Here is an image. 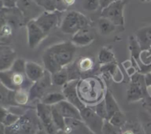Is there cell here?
I'll list each match as a JSON object with an SVG mask.
<instances>
[{
    "label": "cell",
    "mask_w": 151,
    "mask_h": 134,
    "mask_svg": "<svg viewBox=\"0 0 151 134\" xmlns=\"http://www.w3.org/2000/svg\"><path fill=\"white\" fill-rule=\"evenodd\" d=\"M91 134H95V133H91Z\"/></svg>",
    "instance_id": "obj_45"
},
{
    "label": "cell",
    "mask_w": 151,
    "mask_h": 134,
    "mask_svg": "<svg viewBox=\"0 0 151 134\" xmlns=\"http://www.w3.org/2000/svg\"><path fill=\"white\" fill-rule=\"evenodd\" d=\"M46 69L33 61H27L25 67V75L29 80L35 82L44 77Z\"/></svg>",
    "instance_id": "obj_18"
},
{
    "label": "cell",
    "mask_w": 151,
    "mask_h": 134,
    "mask_svg": "<svg viewBox=\"0 0 151 134\" xmlns=\"http://www.w3.org/2000/svg\"><path fill=\"white\" fill-rule=\"evenodd\" d=\"M122 134H136V133L134 132V131L131 130H127L122 132Z\"/></svg>",
    "instance_id": "obj_41"
},
{
    "label": "cell",
    "mask_w": 151,
    "mask_h": 134,
    "mask_svg": "<svg viewBox=\"0 0 151 134\" xmlns=\"http://www.w3.org/2000/svg\"><path fill=\"white\" fill-rule=\"evenodd\" d=\"M150 49H151V47H150Z\"/></svg>",
    "instance_id": "obj_46"
},
{
    "label": "cell",
    "mask_w": 151,
    "mask_h": 134,
    "mask_svg": "<svg viewBox=\"0 0 151 134\" xmlns=\"http://www.w3.org/2000/svg\"><path fill=\"white\" fill-rule=\"evenodd\" d=\"M121 128L114 126L108 120H105L104 125L103 127L102 134H122Z\"/></svg>",
    "instance_id": "obj_32"
},
{
    "label": "cell",
    "mask_w": 151,
    "mask_h": 134,
    "mask_svg": "<svg viewBox=\"0 0 151 134\" xmlns=\"http://www.w3.org/2000/svg\"><path fill=\"white\" fill-rule=\"evenodd\" d=\"M108 121L114 126L122 128L126 123V118L122 110H119L115 113Z\"/></svg>",
    "instance_id": "obj_29"
},
{
    "label": "cell",
    "mask_w": 151,
    "mask_h": 134,
    "mask_svg": "<svg viewBox=\"0 0 151 134\" xmlns=\"http://www.w3.org/2000/svg\"><path fill=\"white\" fill-rule=\"evenodd\" d=\"M18 0H1V8H16Z\"/></svg>",
    "instance_id": "obj_36"
},
{
    "label": "cell",
    "mask_w": 151,
    "mask_h": 134,
    "mask_svg": "<svg viewBox=\"0 0 151 134\" xmlns=\"http://www.w3.org/2000/svg\"><path fill=\"white\" fill-rule=\"evenodd\" d=\"M35 111L41 127L45 130L46 132L48 134H58L60 130L53 122L51 106L38 102L36 105Z\"/></svg>",
    "instance_id": "obj_8"
},
{
    "label": "cell",
    "mask_w": 151,
    "mask_h": 134,
    "mask_svg": "<svg viewBox=\"0 0 151 134\" xmlns=\"http://www.w3.org/2000/svg\"><path fill=\"white\" fill-rule=\"evenodd\" d=\"M141 125L145 134H151V115L147 112H146L145 114H142Z\"/></svg>",
    "instance_id": "obj_33"
},
{
    "label": "cell",
    "mask_w": 151,
    "mask_h": 134,
    "mask_svg": "<svg viewBox=\"0 0 151 134\" xmlns=\"http://www.w3.org/2000/svg\"><path fill=\"white\" fill-rule=\"evenodd\" d=\"M103 99H104L105 102H106V108H107L109 119L115 113H116V112L119 111L121 110L119 107V105L117 104L116 100L114 97L113 94H112V93L109 90H107L105 92V95L103 97Z\"/></svg>",
    "instance_id": "obj_22"
},
{
    "label": "cell",
    "mask_w": 151,
    "mask_h": 134,
    "mask_svg": "<svg viewBox=\"0 0 151 134\" xmlns=\"http://www.w3.org/2000/svg\"><path fill=\"white\" fill-rule=\"evenodd\" d=\"M35 134H48V133L46 132V130L42 128V127H41V128H40L39 129L36 131Z\"/></svg>",
    "instance_id": "obj_38"
},
{
    "label": "cell",
    "mask_w": 151,
    "mask_h": 134,
    "mask_svg": "<svg viewBox=\"0 0 151 134\" xmlns=\"http://www.w3.org/2000/svg\"><path fill=\"white\" fill-rule=\"evenodd\" d=\"M51 108L53 122L59 130L63 131L65 128V118L62 116L56 105L51 106Z\"/></svg>",
    "instance_id": "obj_28"
},
{
    "label": "cell",
    "mask_w": 151,
    "mask_h": 134,
    "mask_svg": "<svg viewBox=\"0 0 151 134\" xmlns=\"http://www.w3.org/2000/svg\"><path fill=\"white\" fill-rule=\"evenodd\" d=\"M52 75L46 70L44 77L37 82H34L29 90V101H32L36 99H41L46 95V91L52 85Z\"/></svg>",
    "instance_id": "obj_10"
},
{
    "label": "cell",
    "mask_w": 151,
    "mask_h": 134,
    "mask_svg": "<svg viewBox=\"0 0 151 134\" xmlns=\"http://www.w3.org/2000/svg\"><path fill=\"white\" fill-rule=\"evenodd\" d=\"M0 131H1V134H6L5 133V126L2 124L0 125Z\"/></svg>",
    "instance_id": "obj_40"
},
{
    "label": "cell",
    "mask_w": 151,
    "mask_h": 134,
    "mask_svg": "<svg viewBox=\"0 0 151 134\" xmlns=\"http://www.w3.org/2000/svg\"><path fill=\"white\" fill-rule=\"evenodd\" d=\"M21 115L12 113L7 110V107L1 106V124L5 127H10L14 125L19 119Z\"/></svg>",
    "instance_id": "obj_24"
},
{
    "label": "cell",
    "mask_w": 151,
    "mask_h": 134,
    "mask_svg": "<svg viewBox=\"0 0 151 134\" xmlns=\"http://www.w3.org/2000/svg\"><path fill=\"white\" fill-rule=\"evenodd\" d=\"M83 7L86 11H95L100 7V0H83Z\"/></svg>",
    "instance_id": "obj_34"
},
{
    "label": "cell",
    "mask_w": 151,
    "mask_h": 134,
    "mask_svg": "<svg viewBox=\"0 0 151 134\" xmlns=\"http://www.w3.org/2000/svg\"><path fill=\"white\" fill-rule=\"evenodd\" d=\"M66 100L65 96L62 92H50L47 93L41 100V102L47 105L52 106L58 104L60 102Z\"/></svg>",
    "instance_id": "obj_25"
},
{
    "label": "cell",
    "mask_w": 151,
    "mask_h": 134,
    "mask_svg": "<svg viewBox=\"0 0 151 134\" xmlns=\"http://www.w3.org/2000/svg\"><path fill=\"white\" fill-rule=\"evenodd\" d=\"M41 126L36 111L28 110L21 115L20 119L10 127H5L6 134H35Z\"/></svg>",
    "instance_id": "obj_2"
},
{
    "label": "cell",
    "mask_w": 151,
    "mask_h": 134,
    "mask_svg": "<svg viewBox=\"0 0 151 134\" xmlns=\"http://www.w3.org/2000/svg\"><path fill=\"white\" fill-rule=\"evenodd\" d=\"M58 134H65V133L63 132V131H61V130H60V131H59L58 133Z\"/></svg>",
    "instance_id": "obj_43"
},
{
    "label": "cell",
    "mask_w": 151,
    "mask_h": 134,
    "mask_svg": "<svg viewBox=\"0 0 151 134\" xmlns=\"http://www.w3.org/2000/svg\"><path fill=\"white\" fill-rule=\"evenodd\" d=\"M146 108V110H147V113H149V114L151 115V106H150V107H145Z\"/></svg>",
    "instance_id": "obj_42"
},
{
    "label": "cell",
    "mask_w": 151,
    "mask_h": 134,
    "mask_svg": "<svg viewBox=\"0 0 151 134\" xmlns=\"http://www.w3.org/2000/svg\"><path fill=\"white\" fill-rule=\"evenodd\" d=\"M141 1H150V0H140Z\"/></svg>",
    "instance_id": "obj_44"
},
{
    "label": "cell",
    "mask_w": 151,
    "mask_h": 134,
    "mask_svg": "<svg viewBox=\"0 0 151 134\" xmlns=\"http://www.w3.org/2000/svg\"><path fill=\"white\" fill-rule=\"evenodd\" d=\"M65 134H91V130L81 119H65Z\"/></svg>",
    "instance_id": "obj_16"
},
{
    "label": "cell",
    "mask_w": 151,
    "mask_h": 134,
    "mask_svg": "<svg viewBox=\"0 0 151 134\" xmlns=\"http://www.w3.org/2000/svg\"><path fill=\"white\" fill-rule=\"evenodd\" d=\"M78 93L81 101L86 105H94L100 102L104 97L103 83L99 78L88 77L79 80Z\"/></svg>",
    "instance_id": "obj_1"
},
{
    "label": "cell",
    "mask_w": 151,
    "mask_h": 134,
    "mask_svg": "<svg viewBox=\"0 0 151 134\" xmlns=\"http://www.w3.org/2000/svg\"><path fill=\"white\" fill-rule=\"evenodd\" d=\"M34 1L44 11H58L62 13L68 8V6L63 0H34Z\"/></svg>",
    "instance_id": "obj_19"
},
{
    "label": "cell",
    "mask_w": 151,
    "mask_h": 134,
    "mask_svg": "<svg viewBox=\"0 0 151 134\" xmlns=\"http://www.w3.org/2000/svg\"><path fill=\"white\" fill-rule=\"evenodd\" d=\"M16 53L13 48L7 45L1 44L0 47V70H8L16 60Z\"/></svg>",
    "instance_id": "obj_15"
},
{
    "label": "cell",
    "mask_w": 151,
    "mask_h": 134,
    "mask_svg": "<svg viewBox=\"0 0 151 134\" xmlns=\"http://www.w3.org/2000/svg\"><path fill=\"white\" fill-rule=\"evenodd\" d=\"M26 63L25 60L22 58H17L15 62L13 63V66L10 68V70L16 72H19V73H24L25 74V67H26Z\"/></svg>",
    "instance_id": "obj_35"
},
{
    "label": "cell",
    "mask_w": 151,
    "mask_h": 134,
    "mask_svg": "<svg viewBox=\"0 0 151 134\" xmlns=\"http://www.w3.org/2000/svg\"><path fill=\"white\" fill-rule=\"evenodd\" d=\"M55 105L65 119H77L82 120L79 109L67 100H63Z\"/></svg>",
    "instance_id": "obj_17"
},
{
    "label": "cell",
    "mask_w": 151,
    "mask_h": 134,
    "mask_svg": "<svg viewBox=\"0 0 151 134\" xmlns=\"http://www.w3.org/2000/svg\"><path fill=\"white\" fill-rule=\"evenodd\" d=\"M69 81V71L66 67L63 68L58 72L52 75V84L57 86H64Z\"/></svg>",
    "instance_id": "obj_23"
},
{
    "label": "cell",
    "mask_w": 151,
    "mask_h": 134,
    "mask_svg": "<svg viewBox=\"0 0 151 134\" xmlns=\"http://www.w3.org/2000/svg\"><path fill=\"white\" fill-rule=\"evenodd\" d=\"M125 1L124 0H116L102 9L100 17L109 19L116 27H123L125 24Z\"/></svg>",
    "instance_id": "obj_7"
},
{
    "label": "cell",
    "mask_w": 151,
    "mask_h": 134,
    "mask_svg": "<svg viewBox=\"0 0 151 134\" xmlns=\"http://www.w3.org/2000/svg\"><path fill=\"white\" fill-rule=\"evenodd\" d=\"M94 110L96 113L99 115L101 118H103L104 120H109V114H108L107 108L106 106L104 99L101 100L100 102L94 105Z\"/></svg>",
    "instance_id": "obj_31"
},
{
    "label": "cell",
    "mask_w": 151,
    "mask_h": 134,
    "mask_svg": "<svg viewBox=\"0 0 151 134\" xmlns=\"http://www.w3.org/2000/svg\"><path fill=\"white\" fill-rule=\"evenodd\" d=\"M88 20L80 12H69L66 14L60 25V29L63 33L75 35L79 31L88 28Z\"/></svg>",
    "instance_id": "obj_5"
},
{
    "label": "cell",
    "mask_w": 151,
    "mask_h": 134,
    "mask_svg": "<svg viewBox=\"0 0 151 134\" xmlns=\"http://www.w3.org/2000/svg\"><path fill=\"white\" fill-rule=\"evenodd\" d=\"M63 2L65 3V4H66V5L69 7V6L72 5V4H74V2H75V0H63Z\"/></svg>",
    "instance_id": "obj_39"
},
{
    "label": "cell",
    "mask_w": 151,
    "mask_h": 134,
    "mask_svg": "<svg viewBox=\"0 0 151 134\" xmlns=\"http://www.w3.org/2000/svg\"><path fill=\"white\" fill-rule=\"evenodd\" d=\"M142 49H147L151 47V26L145 27L137 32L135 35Z\"/></svg>",
    "instance_id": "obj_21"
},
{
    "label": "cell",
    "mask_w": 151,
    "mask_h": 134,
    "mask_svg": "<svg viewBox=\"0 0 151 134\" xmlns=\"http://www.w3.org/2000/svg\"><path fill=\"white\" fill-rule=\"evenodd\" d=\"M76 66L80 72H87L92 69L94 63L90 57H83L78 60Z\"/></svg>",
    "instance_id": "obj_30"
},
{
    "label": "cell",
    "mask_w": 151,
    "mask_h": 134,
    "mask_svg": "<svg viewBox=\"0 0 151 134\" xmlns=\"http://www.w3.org/2000/svg\"><path fill=\"white\" fill-rule=\"evenodd\" d=\"M54 61L60 69L71 64L75 57L77 52L76 46L72 41L56 44L47 49Z\"/></svg>",
    "instance_id": "obj_3"
},
{
    "label": "cell",
    "mask_w": 151,
    "mask_h": 134,
    "mask_svg": "<svg viewBox=\"0 0 151 134\" xmlns=\"http://www.w3.org/2000/svg\"><path fill=\"white\" fill-rule=\"evenodd\" d=\"M94 40V37L91 33L88 28L82 29L77 32L76 34L73 35L72 38V42L75 46H80V47H84L87 46L92 43Z\"/></svg>",
    "instance_id": "obj_20"
},
{
    "label": "cell",
    "mask_w": 151,
    "mask_h": 134,
    "mask_svg": "<svg viewBox=\"0 0 151 134\" xmlns=\"http://www.w3.org/2000/svg\"><path fill=\"white\" fill-rule=\"evenodd\" d=\"M99 32L103 35H109L114 32L116 29V25L109 19L100 17L97 21Z\"/></svg>",
    "instance_id": "obj_26"
},
{
    "label": "cell",
    "mask_w": 151,
    "mask_h": 134,
    "mask_svg": "<svg viewBox=\"0 0 151 134\" xmlns=\"http://www.w3.org/2000/svg\"><path fill=\"white\" fill-rule=\"evenodd\" d=\"M98 61L100 65H106L115 63L116 58L113 52L106 47H103L98 53Z\"/></svg>",
    "instance_id": "obj_27"
},
{
    "label": "cell",
    "mask_w": 151,
    "mask_h": 134,
    "mask_svg": "<svg viewBox=\"0 0 151 134\" xmlns=\"http://www.w3.org/2000/svg\"><path fill=\"white\" fill-rule=\"evenodd\" d=\"M16 7L20 10L24 20H27V22L35 19L44 12L34 0H18Z\"/></svg>",
    "instance_id": "obj_13"
},
{
    "label": "cell",
    "mask_w": 151,
    "mask_h": 134,
    "mask_svg": "<svg viewBox=\"0 0 151 134\" xmlns=\"http://www.w3.org/2000/svg\"><path fill=\"white\" fill-rule=\"evenodd\" d=\"M79 80H70L62 87V93L65 96L66 100L76 106L81 111L86 107V105L81 101L78 93V84Z\"/></svg>",
    "instance_id": "obj_12"
},
{
    "label": "cell",
    "mask_w": 151,
    "mask_h": 134,
    "mask_svg": "<svg viewBox=\"0 0 151 134\" xmlns=\"http://www.w3.org/2000/svg\"><path fill=\"white\" fill-rule=\"evenodd\" d=\"M60 12L44 11L39 16L34 19L40 28L48 35L59 23V14Z\"/></svg>",
    "instance_id": "obj_11"
},
{
    "label": "cell",
    "mask_w": 151,
    "mask_h": 134,
    "mask_svg": "<svg viewBox=\"0 0 151 134\" xmlns=\"http://www.w3.org/2000/svg\"><path fill=\"white\" fill-rule=\"evenodd\" d=\"M147 97L145 75L136 72L131 76V82L127 90L128 102H135L145 100Z\"/></svg>",
    "instance_id": "obj_6"
},
{
    "label": "cell",
    "mask_w": 151,
    "mask_h": 134,
    "mask_svg": "<svg viewBox=\"0 0 151 134\" xmlns=\"http://www.w3.org/2000/svg\"><path fill=\"white\" fill-rule=\"evenodd\" d=\"M1 83L6 88L12 91H19V90H29L34 82L29 80L24 73L13 72L8 70L3 71L0 73Z\"/></svg>",
    "instance_id": "obj_4"
},
{
    "label": "cell",
    "mask_w": 151,
    "mask_h": 134,
    "mask_svg": "<svg viewBox=\"0 0 151 134\" xmlns=\"http://www.w3.org/2000/svg\"><path fill=\"white\" fill-rule=\"evenodd\" d=\"M81 119L91 133L102 134L105 120L95 112L94 108L86 105L81 110Z\"/></svg>",
    "instance_id": "obj_9"
},
{
    "label": "cell",
    "mask_w": 151,
    "mask_h": 134,
    "mask_svg": "<svg viewBox=\"0 0 151 134\" xmlns=\"http://www.w3.org/2000/svg\"><path fill=\"white\" fill-rule=\"evenodd\" d=\"M27 30L28 46L31 49L35 48L47 35L35 23L34 19L27 22Z\"/></svg>",
    "instance_id": "obj_14"
},
{
    "label": "cell",
    "mask_w": 151,
    "mask_h": 134,
    "mask_svg": "<svg viewBox=\"0 0 151 134\" xmlns=\"http://www.w3.org/2000/svg\"><path fill=\"white\" fill-rule=\"evenodd\" d=\"M114 1L116 0H100V7H102V9L104 8Z\"/></svg>",
    "instance_id": "obj_37"
}]
</instances>
